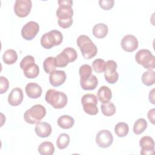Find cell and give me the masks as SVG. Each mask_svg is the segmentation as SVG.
<instances>
[{
	"label": "cell",
	"instance_id": "6da1fadb",
	"mask_svg": "<svg viewBox=\"0 0 155 155\" xmlns=\"http://www.w3.org/2000/svg\"><path fill=\"white\" fill-rule=\"evenodd\" d=\"M58 2L59 7L56 10V16L58 18V24L63 28H67L73 24V1L60 0Z\"/></svg>",
	"mask_w": 155,
	"mask_h": 155
},
{
	"label": "cell",
	"instance_id": "7a4b0ae2",
	"mask_svg": "<svg viewBox=\"0 0 155 155\" xmlns=\"http://www.w3.org/2000/svg\"><path fill=\"white\" fill-rule=\"evenodd\" d=\"M76 43L85 59H90L96 55L97 47L88 36L84 35H80L76 40Z\"/></svg>",
	"mask_w": 155,
	"mask_h": 155
},
{
	"label": "cell",
	"instance_id": "3957f363",
	"mask_svg": "<svg viewBox=\"0 0 155 155\" xmlns=\"http://www.w3.org/2000/svg\"><path fill=\"white\" fill-rule=\"evenodd\" d=\"M45 99L47 103L56 109L64 108L67 103V95L63 92L54 89H49L47 91Z\"/></svg>",
	"mask_w": 155,
	"mask_h": 155
},
{
	"label": "cell",
	"instance_id": "277c9868",
	"mask_svg": "<svg viewBox=\"0 0 155 155\" xmlns=\"http://www.w3.org/2000/svg\"><path fill=\"white\" fill-rule=\"evenodd\" d=\"M45 114V108L41 104H36L26 110L24 114V119L28 124H34L40 122Z\"/></svg>",
	"mask_w": 155,
	"mask_h": 155
},
{
	"label": "cell",
	"instance_id": "5b68a950",
	"mask_svg": "<svg viewBox=\"0 0 155 155\" xmlns=\"http://www.w3.org/2000/svg\"><path fill=\"white\" fill-rule=\"evenodd\" d=\"M63 40V36L61 31L52 30L44 34L41 38V44L46 49H50L54 46L60 45Z\"/></svg>",
	"mask_w": 155,
	"mask_h": 155
},
{
	"label": "cell",
	"instance_id": "8992f818",
	"mask_svg": "<svg viewBox=\"0 0 155 155\" xmlns=\"http://www.w3.org/2000/svg\"><path fill=\"white\" fill-rule=\"evenodd\" d=\"M135 59L137 64L148 70H153L155 68V57L149 50H139L135 55Z\"/></svg>",
	"mask_w": 155,
	"mask_h": 155
},
{
	"label": "cell",
	"instance_id": "52a82bcc",
	"mask_svg": "<svg viewBox=\"0 0 155 155\" xmlns=\"http://www.w3.org/2000/svg\"><path fill=\"white\" fill-rule=\"evenodd\" d=\"M77 58L76 51L73 48L67 47L54 58L55 64L58 67H65L70 62L74 61Z\"/></svg>",
	"mask_w": 155,
	"mask_h": 155
},
{
	"label": "cell",
	"instance_id": "ba28073f",
	"mask_svg": "<svg viewBox=\"0 0 155 155\" xmlns=\"http://www.w3.org/2000/svg\"><path fill=\"white\" fill-rule=\"evenodd\" d=\"M84 111L88 114L95 115L98 113L97 99L93 94H85L81 98Z\"/></svg>",
	"mask_w": 155,
	"mask_h": 155
},
{
	"label": "cell",
	"instance_id": "9c48e42d",
	"mask_svg": "<svg viewBox=\"0 0 155 155\" xmlns=\"http://www.w3.org/2000/svg\"><path fill=\"white\" fill-rule=\"evenodd\" d=\"M117 64L113 60H108L105 62L104 76L106 81L111 84H115L119 79V74L116 71Z\"/></svg>",
	"mask_w": 155,
	"mask_h": 155
},
{
	"label": "cell",
	"instance_id": "30bf717a",
	"mask_svg": "<svg viewBox=\"0 0 155 155\" xmlns=\"http://www.w3.org/2000/svg\"><path fill=\"white\" fill-rule=\"evenodd\" d=\"M32 7L31 0H16L14 5V12L20 18H24L28 15Z\"/></svg>",
	"mask_w": 155,
	"mask_h": 155
},
{
	"label": "cell",
	"instance_id": "8fae6325",
	"mask_svg": "<svg viewBox=\"0 0 155 155\" xmlns=\"http://www.w3.org/2000/svg\"><path fill=\"white\" fill-rule=\"evenodd\" d=\"M39 31V24L35 21H29L22 27L21 35L25 40L30 41L37 35Z\"/></svg>",
	"mask_w": 155,
	"mask_h": 155
},
{
	"label": "cell",
	"instance_id": "7c38bea8",
	"mask_svg": "<svg viewBox=\"0 0 155 155\" xmlns=\"http://www.w3.org/2000/svg\"><path fill=\"white\" fill-rule=\"evenodd\" d=\"M113 142V137L111 133L107 130L99 131L96 136L97 145L102 148H106L111 145Z\"/></svg>",
	"mask_w": 155,
	"mask_h": 155
},
{
	"label": "cell",
	"instance_id": "4fadbf2b",
	"mask_svg": "<svg viewBox=\"0 0 155 155\" xmlns=\"http://www.w3.org/2000/svg\"><path fill=\"white\" fill-rule=\"evenodd\" d=\"M139 145L141 147V154L149 155L154 153V142L153 139L150 136H145L142 137L139 141Z\"/></svg>",
	"mask_w": 155,
	"mask_h": 155
},
{
	"label": "cell",
	"instance_id": "5bb4252c",
	"mask_svg": "<svg viewBox=\"0 0 155 155\" xmlns=\"http://www.w3.org/2000/svg\"><path fill=\"white\" fill-rule=\"evenodd\" d=\"M121 46L124 50L133 52L138 47V41L133 35H125L121 41Z\"/></svg>",
	"mask_w": 155,
	"mask_h": 155
},
{
	"label": "cell",
	"instance_id": "9a60e30c",
	"mask_svg": "<svg viewBox=\"0 0 155 155\" xmlns=\"http://www.w3.org/2000/svg\"><path fill=\"white\" fill-rule=\"evenodd\" d=\"M66 80V74L64 71L54 70L50 73L49 82L53 87H59Z\"/></svg>",
	"mask_w": 155,
	"mask_h": 155
},
{
	"label": "cell",
	"instance_id": "2e32d148",
	"mask_svg": "<svg viewBox=\"0 0 155 155\" xmlns=\"http://www.w3.org/2000/svg\"><path fill=\"white\" fill-rule=\"evenodd\" d=\"M24 96L22 90L18 87L14 88L8 96V102L12 106H17L21 104L23 101Z\"/></svg>",
	"mask_w": 155,
	"mask_h": 155
},
{
	"label": "cell",
	"instance_id": "e0dca14e",
	"mask_svg": "<svg viewBox=\"0 0 155 155\" xmlns=\"http://www.w3.org/2000/svg\"><path fill=\"white\" fill-rule=\"evenodd\" d=\"M35 131L39 137L44 138L48 137L51 134L52 128L50 124L45 122H39L36 124Z\"/></svg>",
	"mask_w": 155,
	"mask_h": 155
},
{
	"label": "cell",
	"instance_id": "ac0fdd59",
	"mask_svg": "<svg viewBox=\"0 0 155 155\" xmlns=\"http://www.w3.org/2000/svg\"><path fill=\"white\" fill-rule=\"evenodd\" d=\"M25 92L30 98L37 99L41 96L42 90L41 87L38 84L30 82L25 86Z\"/></svg>",
	"mask_w": 155,
	"mask_h": 155
},
{
	"label": "cell",
	"instance_id": "d6986e66",
	"mask_svg": "<svg viewBox=\"0 0 155 155\" xmlns=\"http://www.w3.org/2000/svg\"><path fill=\"white\" fill-rule=\"evenodd\" d=\"M80 84L83 90H94L97 86L98 80L94 75L91 74L89 78L84 80H80Z\"/></svg>",
	"mask_w": 155,
	"mask_h": 155
},
{
	"label": "cell",
	"instance_id": "ffe728a7",
	"mask_svg": "<svg viewBox=\"0 0 155 155\" xmlns=\"http://www.w3.org/2000/svg\"><path fill=\"white\" fill-rule=\"evenodd\" d=\"M97 97L101 103H106L110 101L112 97V93L107 86H102L100 87L97 94Z\"/></svg>",
	"mask_w": 155,
	"mask_h": 155
},
{
	"label": "cell",
	"instance_id": "44dd1931",
	"mask_svg": "<svg viewBox=\"0 0 155 155\" xmlns=\"http://www.w3.org/2000/svg\"><path fill=\"white\" fill-rule=\"evenodd\" d=\"M24 74L26 78L33 79L36 78L39 73V68L37 64L32 63L26 66L23 70Z\"/></svg>",
	"mask_w": 155,
	"mask_h": 155
},
{
	"label": "cell",
	"instance_id": "7402d4cb",
	"mask_svg": "<svg viewBox=\"0 0 155 155\" xmlns=\"http://www.w3.org/2000/svg\"><path fill=\"white\" fill-rule=\"evenodd\" d=\"M108 31V27L104 23L97 24L93 28V34L97 38H104L107 36Z\"/></svg>",
	"mask_w": 155,
	"mask_h": 155
},
{
	"label": "cell",
	"instance_id": "603a6c76",
	"mask_svg": "<svg viewBox=\"0 0 155 155\" xmlns=\"http://www.w3.org/2000/svg\"><path fill=\"white\" fill-rule=\"evenodd\" d=\"M57 123L59 127L63 129H69L73 126L74 120L69 115H62L58 118Z\"/></svg>",
	"mask_w": 155,
	"mask_h": 155
},
{
	"label": "cell",
	"instance_id": "cb8c5ba5",
	"mask_svg": "<svg viewBox=\"0 0 155 155\" xmlns=\"http://www.w3.org/2000/svg\"><path fill=\"white\" fill-rule=\"evenodd\" d=\"M38 152L42 155H51L54 153V147L51 142L45 141L38 147Z\"/></svg>",
	"mask_w": 155,
	"mask_h": 155
},
{
	"label": "cell",
	"instance_id": "d4e9b609",
	"mask_svg": "<svg viewBox=\"0 0 155 155\" xmlns=\"http://www.w3.org/2000/svg\"><path fill=\"white\" fill-rule=\"evenodd\" d=\"M18 59V54L16 51L13 49L6 50L2 55V60L7 65L13 64Z\"/></svg>",
	"mask_w": 155,
	"mask_h": 155
},
{
	"label": "cell",
	"instance_id": "484cf974",
	"mask_svg": "<svg viewBox=\"0 0 155 155\" xmlns=\"http://www.w3.org/2000/svg\"><path fill=\"white\" fill-rule=\"evenodd\" d=\"M129 131L128 125L123 122L117 123L114 127V132L116 134L120 137H123L126 136Z\"/></svg>",
	"mask_w": 155,
	"mask_h": 155
},
{
	"label": "cell",
	"instance_id": "4316f807",
	"mask_svg": "<svg viewBox=\"0 0 155 155\" xmlns=\"http://www.w3.org/2000/svg\"><path fill=\"white\" fill-rule=\"evenodd\" d=\"M142 82L147 86H151L155 82V72L153 70H148L142 75Z\"/></svg>",
	"mask_w": 155,
	"mask_h": 155
},
{
	"label": "cell",
	"instance_id": "83f0119b",
	"mask_svg": "<svg viewBox=\"0 0 155 155\" xmlns=\"http://www.w3.org/2000/svg\"><path fill=\"white\" fill-rule=\"evenodd\" d=\"M147 127V122L143 118L138 119L134 124L133 132L136 134L142 133Z\"/></svg>",
	"mask_w": 155,
	"mask_h": 155
},
{
	"label": "cell",
	"instance_id": "f1b7e54d",
	"mask_svg": "<svg viewBox=\"0 0 155 155\" xmlns=\"http://www.w3.org/2000/svg\"><path fill=\"white\" fill-rule=\"evenodd\" d=\"M101 108L103 114L106 116H111L116 113V107L114 104L110 102L103 103Z\"/></svg>",
	"mask_w": 155,
	"mask_h": 155
},
{
	"label": "cell",
	"instance_id": "f546056e",
	"mask_svg": "<svg viewBox=\"0 0 155 155\" xmlns=\"http://www.w3.org/2000/svg\"><path fill=\"white\" fill-rule=\"evenodd\" d=\"M70 136L68 134L66 133H62L61 134L56 140V145L57 147L63 150L68 147L70 143Z\"/></svg>",
	"mask_w": 155,
	"mask_h": 155
},
{
	"label": "cell",
	"instance_id": "4dcf8cb0",
	"mask_svg": "<svg viewBox=\"0 0 155 155\" xmlns=\"http://www.w3.org/2000/svg\"><path fill=\"white\" fill-rule=\"evenodd\" d=\"M43 68L46 73H50L54 70H56V65L55 64L54 58L48 57L47 58L43 63Z\"/></svg>",
	"mask_w": 155,
	"mask_h": 155
},
{
	"label": "cell",
	"instance_id": "1f68e13d",
	"mask_svg": "<svg viewBox=\"0 0 155 155\" xmlns=\"http://www.w3.org/2000/svg\"><path fill=\"white\" fill-rule=\"evenodd\" d=\"M92 68L88 64H84L81 65L79 70V74L80 76V80H84L89 78L91 75Z\"/></svg>",
	"mask_w": 155,
	"mask_h": 155
},
{
	"label": "cell",
	"instance_id": "d6a6232c",
	"mask_svg": "<svg viewBox=\"0 0 155 155\" xmlns=\"http://www.w3.org/2000/svg\"><path fill=\"white\" fill-rule=\"evenodd\" d=\"M92 67L94 71L97 73L104 72L105 68V62L102 59H96L93 61Z\"/></svg>",
	"mask_w": 155,
	"mask_h": 155
},
{
	"label": "cell",
	"instance_id": "836d02e7",
	"mask_svg": "<svg viewBox=\"0 0 155 155\" xmlns=\"http://www.w3.org/2000/svg\"><path fill=\"white\" fill-rule=\"evenodd\" d=\"M99 6L105 10H108L112 8L114 4V0H100L99 1Z\"/></svg>",
	"mask_w": 155,
	"mask_h": 155
},
{
	"label": "cell",
	"instance_id": "e575fe53",
	"mask_svg": "<svg viewBox=\"0 0 155 155\" xmlns=\"http://www.w3.org/2000/svg\"><path fill=\"white\" fill-rule=\"evenodd\" d=\"M32 63H35L34 58L31 55H27L21 60L20 62V68L23 70L26 66Z\"/></svg>",
	"mask_w": 155,
	"mask_h": 155
},
{
	"label": "cell",
	"instance_id": "d590c367",
	"mask_svg": "<svg viewBox=\"0 0 155 155\" xmlns=\"http://www.w3.org/2000/svg\"><path fill=\"white\" fill-rule=\"evenodd\" d=\"M9 87V82L8 79L4 77V76H1L0 77V93L3 94L5 92H6L8 88Z\"/></svg>",
	"mask_w": 155,
	"mask_h": 155
},
{
	"label": "cell",
	"instance_id": "8d00e7d4",
	"mask_svg": "<svg viewBox=\"0 0 155 155\" xmlns=\"http://www.w3.org/2000/svg\"><path fill=\"white\" fill-rule=\"evenodd\" d=\"M154 108L149 110V111L148 112V118L153 124H154Z\"/></svg>",
	"mask_w": 155,
	"mask_h": 155
},
{
	"label": "cell",
	"instance_id": "74e56055",
	"mask_svg": "<svg viewBox=\"0 0 155 155\" xmlns=\"http://www.w3.org/2000/svg\"><path fill=\"white\" fill-rule=\"evenodd\" d=\"M154 89H153V90L150 92V94H149V100H150V101L153 104H154Z\"/></svg>",
	"mask_w": 155,
	"mask_h": 155
}]
</instances>
